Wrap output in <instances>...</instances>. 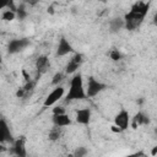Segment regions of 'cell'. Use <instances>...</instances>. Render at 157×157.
Returning <instances> with one entry per match:
<instances>
[{"instance_id": "cell-1", "label": "cell", "mask_w": 157, "mask_h": 157, "mask_svg": "<svg viewBox=\"0 0 157 157\" xmlns=\"http://www.w3.org/2000/svg\"><path fill=\"white\" fill-rule=\"evenodd\" d=\"M148 9H150L148 2H144V1L135 2L131 6L130 11L128 13H125V16H124V28H126L129 31L137 29L142 25L146 15L148 12Z\"/></svg>"}, {"instance_id": "cell-2", "label": "cell", "mask_w": 157, "mask_h": 157, "mask_svg": "<svg viewBox=\"0 0 157 157\" xmlns=\"http://www.w3.org/2000/svg\"><path fill=\"white\" fill-rule=\"evenodd\" d=\"M87 96H86V90H85V86H83V78H82V75L78 72L74 74L71 81H70V88H69V92L65 97V101L66 102H72V101H82L85 99Z\"/></svg>"}, {"instance_id": "cell-3", "label": "cell", "mask_w": 157, "mask_h": 157, "mask_svg": "<svg viewBox=\"0 0 157 157\" xmlns=\"http://www.w3.org/2000/svg\"><path fill=\"white\" fill-rule=\"evenodd\" d=\"M107 88V85H104L103 82L96 80L93 76H90L87 80V88H86V96L92 98L96 97L98 93H101L102 91H104Z\"/></svg>"}, {"instance_id": "cell-4", "label": "cell", "mask_w": 157, "mask_h": 157, "mask_svg": "<svg viewBox=\"0 0 157 157\" xmlns=\"http://www.w3.org/2000/svg\"><path fill=\"white\" fill-rule=\"evenodd\" d=\"M28 45H31V42L28 38H15L11 39L7 44V53L9 54H17L22 50H25Z\"/></svg>"}, {"instance_id": "cell-5", "label": "cell", "mask_w": 157, "mask_h": 157, "mask_svg": "<svg viewBox=\"0 0 157 157\" xmlns=\"http://www.w3.org/2000/svg\"><path fill=\"white\" fill-rule=\"evenodd\" d=\"M82 63H83V55L81 53H75L71 56V59L67 61L66 66H65V74L66 75L75 74L80 69V66L82 65Z\"/></svg>"}, {"instance_id": "cell-6", "label": "cell", "mask_w": 157, "mask_h": 157, "mask_svg": "<svg viewBox=\"0 0 157 157\" xmlns=\"http://www.w3.org/2000/svg\"><path fill=\"white\" fill-rule=\"evenodd\" d=\"M130 113L126 109H120V112L114 117V125L118 126L121 131L126 130L130 125Z\"/></svg>"}, {"instance_id": "cell-7", "label": "cell", "mask_w": 157, "mask_h": 157, "mask_svg": "<svg viewBox=\"0 0 157 157\" xmlns=\"http://www.w3.org/2000/svg\"><path fill=\"white\" fill-rule=\"evenodd\" d=\"M64 92H65V88H64L63 86H59V85H58V86L47 96V98H45L43 105H44V107H52V105H54L59 99L63 98Z\"/></svg>"}, {"instance_id": "cell-8", "label": "cell", "mask_w": 157, "mask_h": 157, "mask_svg": "<svg viewBox=\"0 0 157 157\" xmlns=\"http://www.w3.org/2000/svg\"><path fill=\"white\" fill-rule=\"evenodd\" d=\"M4 142H13V136L7 121L0 118V144Z\"/></svg>"}, {"instance_id": "cell-9", "label": "cell", "mask_w": 157, "mask_h": 157, "mask_svg": "<svg viewBox=\"0 0 157 157\" xmlns=\"http://www.w3.org/2000/svg\"><path fill=\"white\" fill-rule=\"evenodd\" d=\"M70 53H74V48H72L71 43H70L65 37H61V38L59 39L55 55H56V56H65V55H67V54H70Z\"/></svg>"}, {"instance_id": "cell-10", "label": "cell", "mask_w": 157, "mask_h": 157, "mask_svg": "<svg viewBox=\"0 0 157 157\" xmlns=\"http://www.w3.org/2000/svg\"><path fill=\"white\" fill-rule=\"evenodd\" d=\"M12 153L18 156V157H26L27 151H26V137L21 136L16 140H13V147H12Z\"/></svg>"}, {"instance_id": "cell-11", "label": "cell", "mask_w": 157, "mask_h": 157, "mask_svg": "<svg viewBox=\"0 0 157 157\" xmlns=\"http://www.w3.org/2000/svg\"><path fill=\"white\" fill-rule=\"evenodd\" d=\"M91 109L90 108H82L76 110V115H75V120L76 123L81 124V125H88L91 121Z\"/></svg>"}, {"instance_id": "cell-12", "label": "cell", "mask_w": 157, "mask_h": 157, "mask_svg": "<svg viewBox=\"0 0 157 157\" xmlns=\"http://www.w3.org/2000/svg\"><path fill=\"white\" fill-rule=\"evenodd\" d=\"M130 124H131L132 129H137V126L150 124V117H148L147 114H145L144 112H137V113L130 119Z\"/></svg>"}, {"instance_id": "cell-13", "label": "cell", "mask_w": 157, "mask_h": 157, "mask_svg": "<svg viewBox=\"0 0 157 157\" xmlns=\"http://www.w3.org/2000/svg\"><path fill=\"white\" fill-rule=\"evenodd\" d=\"M34 86H36V81H32V80L26 81L25 86L17 90V92H16V97H17V98H28V97L33 93Z\"/></svg>"}, {"instance_id": "cell-14", "label": "cell", "mask_w": 157, "mask_h": 157, "mask_svg": "<svg viewBox=\"0 0 157 157\" xmlns=\"http://www.w3.org/2000/svg\"><path fill=\"white\" fill-rule=\"evenodd\" d=\"M50 67V61L48 59L47 55H39L36 60V69H37V72L38 75L40 76L42 74L47 72V70Z\"/></svg>"}, {"instance_id": "cell-15", "label": "cell", "mask_w": 157, "mask_h": 157, "mask_svg": "<svg viewBox=\"0 0 157 157\" xmlns=\"http://www.w3.org/2000/svg\"><path fill=\"white\" fill-rule=\"evenodd\" d=\"M72 120L71 118L66 114V113H61V114H54L53 115V124L59 126V128H65L71 125Z\"/></svg>"}, {"instance_id": "cell-16", "label": "cell", "mask_w": 157, "mask_h": 157, "mask_svg": "<svg viewBox=\"0 0 157 157\" xmlns=\"http://www.w3.org/2000/svg\"><path fill=\"white\" fill-rule=\"evenodd\" d=\"M124 28V18L114 17L109 21V31L112 33H118Z\"/></svg>"}, {"instance_id": "cell-17", "label": "cell", "mask_w": 157, "mask_h": 157, "mask_svg": "<svg viewBox=\"0 0 157 157\" xmlns=\"http://www.w3.org/2000/svg\"><path fill=\"white\" fill-rule=\"evenodd\" d=\"M61 129H63V128H59V126L54 125V128H53V129L49 131V134H48L49 140H52V141H56V140H59L60 136H61Z\"/></svg>"}, {"instance_id": "cell-18", "label": "cell", "mask_w": 157, "mask_h": 157, "mask_svg": "<svg viewBox=\"0 0 157 157\" xmlns=\"http://www.w3.org/2000/svg\"><path fill=\"white\" fill-rule=\"evenodd\" d=\"M16 4H15V0H0V10L2 9H9V10H12L16 12Z\"/></svg>"}, {"instance_id": "cell-19", "label": "cell", "mask_w": 157, "mask_h": 157, "mask_svg": "<svg viewBox=\"0 0 157 157\" xmlns=\"http://www.w3.org/2000/svg\"><path fill=\"white\" fill-rule=\"evenodd\" d=\"M27 15H28V12H27V10L25 7V4H21L20 6L16 7V17L18 20H21V21L25 20L27 17Z\"/></svg>"}, {"instance_id": "cell-20", "label": "cell", "mask_w": 157, "mask_h": 157, "mask_svg": "<svg viewBox=\"0 0 157 157\" xmlns=\"http://www.w3.org/2000/svg\"><path fill=\"white\" fill-rule=\"evenodd\" d=\"M1 17H2L4 21H7V22H9V21H13V20L16 18V12L7 9V10H5V11L2 12Z\"/></svg>"}, {"instance_id": "cell-21", "label": "cell", "mask_w": 157, "mask_h": 157, "mask_svg": "<svg viewBox=\"0 0 157 157\" xmlns=\"http://www.w3.org/2000/svg\"><path fill=\"white\" fill-rule=\"evenodd\" d=\"M64 78H65V74L59 71V72H56V74L53 76V78H52V85H53V86H58L60 82L64 81Z\"/></svg>"}, {"instance_id": "cell-22", "label": "cell", "mask_w": 157, "mask_h": 157, "mask_svg": "<svg viewBox=\"0 0 157 157\" xmlns=\"http://www.w3.org/2000/svg\"><path fill=\"white\" fill-rule=\"evenodd\" d=\"M121 53H120V50L119 49H117V48H113L112 50H110V53H109V58L113 60V61H119L120 59H121Z\"/></svg>"}, {"instance_id": "cell-23", "label": "cell", "mask_w": 157, "mask_h": 157, "mask_svg": "<svg viewBox=\"0 0 157 157\" xmlns=\"http://www.w3.org/2000/svg\"><path fill=\"white\" fill-rule=\"evenodd\" d=\"M86 155H87V148L86 147H77L74 151V156L75 157H83Z\"/></svg>"}, {"instance_id": "cell-24", "label": "cell", "mask_w": 157, "mask_h": 157, "mask_svg": "<svg viewBox=\"0 0 157 157\" xmlns=\"http://www.w3.org/2000/svg\"><path fill=\"white\" fill-rule=\"evenodd\" d=\"M61 113H66L65 108H63V107H54L53 108V115L54 114H61Z\"/></svg>"}, {"instance_id": "cell-25", "label": "cell", "mask_w": 157, "mask_h": 157, "mask_svg": "<svg viewBox=\"0 0 157 157\" xmlns=\"http://www.w3.org/2000/svg\"><path fill=\"white\" fill-rule=\"evenodd\" d=\"M22 2L25 5H28V6H36L39 2V0H22Z\"/></svg>"}, {"instance_id": "cell-26", "label": "cell", "mask_w": 157, "mask_h": 157, "mask_svg": "<svg viewBox=\"0 0 157 157\" xmlns=\"http://www.w3.org/2000/svg\"><path fill=\"white\" fill-rule=\"evenodd\" d=\"M112 130H113V131H115V132H120V131H121V130H120L118 126H115V125H114V126H112Z\"/></svg>"}, {"instance_id": "cell-27", "label": "cell", "mask_w": 157, "mask_h": 157, "mask_svg": "<svg viewBox=\"0 0 157 157\" xmlns=\"http://www.w3.org/2000/svg\"><path fill=\"white\" fill-rule=\"evenodd\" d=\"M157 153V147H153V150H152V156H155Z\"/></svg>"}, {"instance_id": "cell-28", "label": "cell", "mask_w": 157, "mask_h": 157, "mask_svg": "<svg viewBox=\"0 0 157 157\" xmlns=\"http://www.w3.org/2000/svg\"><path fill=\"white\" fill-rule=\"evenodd\" d=\"M2 61V56H1V53H0V63Z\"/></svg>"}]
</instances>
